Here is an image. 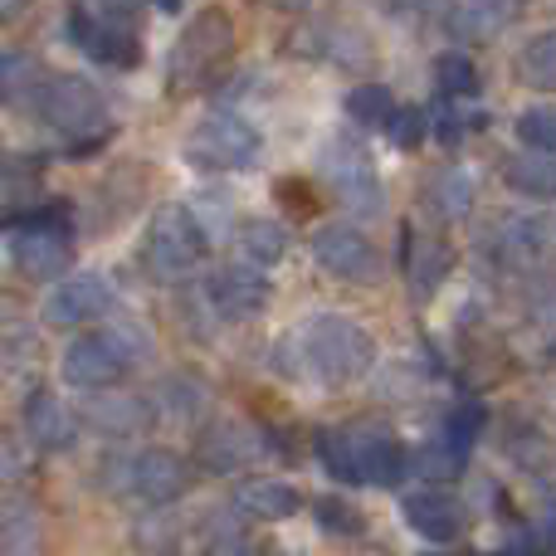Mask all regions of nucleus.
I'll list each match as a JSON object with an SVG mask.
<instances>
[{"instance_id":"27","label":"nucleus","mask_w":556,"mask_h":556,"mask_svg":"<svg viewBox=\"0 0 556 556\" xmlns=\"http://www.w3.org/2000/svg\"><path fill=\"white\" fill-rule=\"evenodd\" d=\"M518 78L538 93H556V29L532 35L518 54Z\"/></svg>"},{"instance_id":"11","label":"nucleus","mask_w":556,"mask_h":556,"mask_svg":"<svg viewBox=\"0 0 556 556\" xmlns=\"http://www.w3.org/2000/svg\"><path fill=\"white\" fill-rule=\"evenodd\" d=\"M68 260H74V244L59 225H20L10 235V264H15V274L35 278V283L64 278Z\"/></svg>"},{"instance_id":"29","label":"nucleus","mask_w":556,"mask_h":556,"mask_svg":"<svg viewBox=\"0 0 556 556\" xmlns=\"http://www.w3.org/2000/svg\"><path fill=\"white\" fill-rule=\"evenodd\" d=\"M35 195H39V172H35V162H20V156L0 162V211L25 215Z\"/></svg>"},{"instance_id":"34","label":"nucleus","mask_w":556,"mask_h":556,"mask_svg":"<svg viewBox=\"0 0 556 556\" xmlns=\"http://www.w3.org/2000/svg\"><path fill=\"white\" fill-rule=\"evenodd\" d=\"M205 552L211 556H244V522L235 513H215L205 522Z\"/></svg>"},{"instance_id":"20","label":"nucleus","mask_w":556,"mask_h":556,"mask_svg":"<svg viewBox=\"0 0 556 556\" xmlns=\"http://www.w3.org/2000/svg\"><path fill=\"white\" fill-rule=\"evenodd\" d=\"M298 489L283 479H244L240 489H235V508L244 513V518H260V522H283L298 513Z\"/></svg>"},{"instance_id":"39","label":"nucleus","mask_w":556,"mask_h":556,"mask_svg":"<svg viewBox=\"0 0 556 556\" xmlns=\"http://www.w3.org/2000/svg\"><path fill=\"white\" fill-rule=\"evenodd\" d=\"M317 518H323V528H337V532H362V518H356L352 508H342V503H323V508H317Z\"/></svg>"},{"instance_id":"35","label":"nucleus","mask_w":556,"mask_h":556,"mask_svg":"<svg viewBox=\"0 0 556 556\" xmlns=\"http://www.w3.org/2000/svg\"><path fill=\"white\" fill-rule=\"evenodd\" d=\"M518 137L528 142V152H542L556 162V113H528L518 117Z\"/></svg>"},{"instance_id":"42","label":"nucleus","mask_w":556,"mask_h":556,"mask_svg":"<svg viewBox=\"0 0 556 556\" xmlns=\"http://www.w3.org/2000/svg\"><path fill=\"white\" fill-rule=\"evenodd\" d=\"M269 5H278V10H303L307 0H269Z\"/></svg>"},{"instance_id":"46","label":"nucleus","mask_w":556,"mask_h":556,"mask_svg":"<svg viewBox=\"0 0 556 556\" xmlns=\"http://www.w3.org/2000/svg\"><path fill=\"white\" fill-rule=\"evenodd\" d=\"M260 556H288V552H260Z\"/></svg>"},{"instance_id":"15","label":"nucleus","mask_w":556,"mask_h":556,"mask_svg":"<svg viewBox=\"0 0 556 556\" xmlns=\"http://www.w3.org/2000/svg\"><path fill=\"white\" fill-rule=\"evenodd\" d=\"M195 454H201V464L211 473H235V469H244V464L260 459L264 440L250 430V425H240V420H215L211 430L201 434Z\"/></svg>"},{"instance_id":"37","label":"nucleus","mask_w":556,"mask_h":556,"mask_svg":"<svg viewBox=\"0 0 556 556\" xmlns=\"http://www.w3.org/2000/svg\"><path fill=\"white\" fill-rule=\"evenodd\" d=\"M15 479H25V450H20V440L0 425V489Z\"/></svg>"},{"instance_id":"44","label":"nucleus","mask_w":556,"mask_h":556,"mask_svg":"<svg viewBox=\"0 0 556 556\" xmlns=\"http://www.w3.org/2000/svg\"><path fill=\"white\" fill-rule=\"evenodd\" d=\"M156 5H162V10H176V5H181V0H156Z\"/></svg>"},{"instance_id":"16","label":"nucleus","mask_w":556,"mask_h":556,"mask_svg":"<svg viewBox=\"0 0 556 556\" xmlns=\"http://www.w3.org/2000/svg\"><path fill=\"white\" fill-rule=\"evenodd\" d=\"M401 518L410 522L415 532H420L425 542H454L464 532V508L459 498H450V493L440 489H415L401 498Z\"/></svg>"},{"instance_id":"28","label":"nucleus","mask_w":556,"mask_h":556,"mask_svg":"<svg viewBox=\"0 0 556 556\" xmlns=\"http://www.w3.org/2000/svg\"><path fill=\"white\" fill-rule=\"evenodd\" d=\"M235 244H240V260L250 269H269V264L283 260V230L274 220H244Z\"/></svg>"},{"instance_id":"13","label":"nucleus","mask_w":556,"mask_h":556,"mask_svg":"<svg viewBox=\"0 0 556 556\" xmlns=\"http://www.w3.org/2000/svg\"><path fill=\"white\" fill-rule=\"evenodd\" d=\"M205 303L215 307L220 317H235V323H244V317L264 313L269 307V278H264L260 269H250V264H230V269H220L211 278V288H205Z\"/></svg>"},{"instance_id":"7","label":"nucleus","mask_w":556,"mask_h":556,"mask_svg":"<svg viewBox=\"0 0 556 556\" xmlns=\"http://www.w3.org/2000/svg\"><path fill=\"white\" fill-rule=\"evenodd\" d=\"M39 113H45V123L54 127L59 137H98L108 127V103L103 93H98L88 78L78 74H59L45 84V93H39Z\"/></svg>"},{"instance_id":"18","label":"nucleus","mask_w":556,"mask_h":556,"mask_svg":"<svg viewBox=\"0 0 556 556\" xmlns=\"http://www.w3.org/2000/svg\"><path fill=\"white\" fill-rule=\"evenodd\" d=\"M25 434L39 444V450L59 454V450H68V444L78 440V415L68 410L54 391H35L25 401Z\"/></svg>"},{"instance_id":"1","label":"nucleus","mask_w":556,"mask_h":556,"mask_svg":"<svg viewBox=\"0 0 556 556\" xmlns=\"http://www.w3.org/2000/svg\"><path fill=\"white\" fill-rule=\"evenodd\" d=\"M293 346L303 356V371L317 376L323 386H346L356 376L371 371L376 362V342L356 317L342 313H317L303 332H293Z\"/></svg>"},{"instance_id":"36","label":"nucleus","mask_w":556,"mask_h":556,"mask_svg":"<svg viewBox=\"0 0 556 556\" xmlns=\"http://www.w3.org/2000/svg\"><path fill=\"white\" fill-rule=\"evenodd\" d=\"M425 127H430V117H425L420 108H395L391 123H386V132H391V142L401 147V152H410V147L425 142Z\"/></svg>"},{"instance_id":"12","label":"nucleus","mask_w":556,"mask_h":556,"mask_svg":"<svg viewBox=\"0 0 556 556\" xmlns=\"http://www.w3.org/2000/svg\"><path fill=\"white\" fill-rule=\"evenodd\" d=\"M113 307V288L98 274H68L49 288L45 298V323L49 327H84Z\"/></svg>"},{"instance_id":"21","label":"nucleus","mask_w":556,"mask_h":556,"mask_svg":"<svg viewBox=\"0 0 556 556\" xmlns=\"http://www.w3.org/2000/svg\"><path fill=\"white\" fill-rule=\"evenodd\" d=\"M45 522L25 498H0V556H39Z\"/></svg>"},{"instance_id":"30","label":"nucleus","mask_w":556,"mask_h":556,"mask_svg":"<svg viewBox=\"0 0 556 556\" xmlns=\"http://www.w3.org/2000/svg\"><path fill=\"white\" fill-rule=\"evenodd\" d=\"M434 88H440L444 98H473L479 93V68H473L469 54H440L434 59Z\"/></svg>"},{"instance_id":"40","label":"nucleus","mask_w":556,"mask_h":556,"mask_svg":"<svg viewBox=\"0 0 556 556\" xmlns=\"http://www.w3.org/2000/svg\"><path fill=\"white\" fill-rule=\"evenodd\" d=\"M29 10V0H0V25H10V20H20Z\"/></svg>"},{"instance_id":"8","label":"nucleus","mask_w":556,"mask_h":556,"mask_svg":"<svg viewBox=\"0 0 556 556\" xmlns=\"http://www.w3.org/2000/svg\"><path fill=\"white\" fill-rule=\"evenodd\" d=\"M323 176L327 186L337 191V201L346 205L352 215H376L386 205V191H381V176H376L371 156H366L362 142L352 137H332L323 152Z\"/></svg>"},{"instance_id":"25","label":"nucleus","mask_w":556,"mask_h":556,"mask_svg":"<svg viewBox=\"0 0 556 556\" xmlns=\"http://www.w3.org/2000/svg\"><path fill=\"white\" fill-rule=\"evenodd\" d=\"M405 260H410V288L415 293H434L440 278L450 274V250L434 235H405Z\"/></svg>"},{"instance_id":"24","label":"nucleus","mask_w":556,"mask_h":556,"mask_svg":"<svg viewBox=\"0 0 556 556\" xmlns=\"http://www.w3.org/2000/svg\"><path fill=\"white\" fill-rule=\"evenodd\" d=\"M425 205H430L440 220H464L473 211V176L464 166H440L425 186Z\"/></svg>"},{"instance_id":"43","label":"nucleus","mask_w":556,"mask_h":556,"mask_svg":"<svg viewBox=\"0 0 556 556\" xmlns=\"http://www.w3.org/2000/svg\"><path fill=\"white\" fill-rule=\"evenodd\" d=\"M493 5H503V10H513V15H518V10H522V0H493Z\"/></svg>"},{"instance_id":"38","label":"nucleus","mask_w":556,"mask_h":556,"mask_svg":"<svg viewBox=\"0 0 556 556\" xmlns=\"http://www.w3.org/2000/svg\"><path fill=\"white\" fill-rule=\"evenodd\" d=\"M162 405L176 415V420H181L186 410H195V405H201V391H195V386H186V381H172V386H166V395H162Z\"/></svg>"},{"instance_id":"5","label":"nucleus","mask_w":556,"mask_h":556,"mask_svg":"<svg viewBox=\"0 0 556 556\" xmlns=\"http://www.w3.org/2000/svg\"><path fill=\"white\" fill-rule=\"evenodd\" d=\"M142 260L156 278H186L195 264L205 260V230L186 205H162L147 225V240H142Z\"/></svg>"},{"instance_id":"4","label":"nucleus","mask_w":556,"mask_h":556,"mask_svg":"<svg viewBox=\"0 0 556 556\" xmlns=\"http://www.w3.org/2000/svg\"><path fill=\"white\" fill-rule=\"evenodd\" d=\"M147 342H137V332L113 327V332H88L78 337L64 352V381L78 391H108V386L123 381V371L132 366V356H142Z\"/></svg>"},{"instance_id":"10","label":"nucleus","mask_w":556,"mask_h":556,"mask_svg":"<svg viewBox=\"0 0 556 556\" xmlns=\"http://www.w3.org/2000/svg\"><path fill=\"white\" fill-rule=\"evenodd\" d=\"M313 260L323 264V274L346 278V283H376L381 278V254L352 225H327L313 235Z\"/></svg>"},{"instance_id":"22","label":"nucleus","mask_w":556,"mask_h":556,"mask_svg":"<svg viewBox=\"0 0 556 556\" xmlns=\"http://www.w3.org/2000/svg\"><path fill=\"white\" fill-rule=\"evenodd\" d=\"M508 20H513V10L493 5V0H454V5L444 10V29H450L454 39H469V45L493 39Z\"/></svg>"},{"instance_id":"45","label":"nucleus","mask_w":556,"mask_h":556,"mask_svg":"<svg viewBox=\"0 0 556 556\" xmlns=\"http://www.w3.org/2000/svg\"><path fill=\"white\" fill-rule=\"evenodd\" d=\"M425 556H454V552H425Z\"/></svg>"},{"instance_id":"2","label":"nucleus","mask_w":556,"mask_h":556,"mask_svg":"<svg viewBox=\"0 0 556 556\" xmlns=\"http://www.w3.org/2000/svg\"><path fill=\"white\" fill-rule=\"evenodd\" d=\"M317 454H323L327 473H337L342 483H376L391 489L401 483V473L410 469V454L401 450V440L376 425H342V430L317 434Z\"/></svg>"},{"instance_id":"3","label":"nucleus","mask_w":556,"mask_h":556,"mask_svg":"<svg viewBox=\"0 0 556 556\" xmlns=\"http://www.w3.org/2000/svg\"><path fill=\"white\" fill-rule=\"evenodd\" d=\"M235 59V20L220 5L201 10L191 25L181 29L172 49V88H205L225 74V64Z\"/></svg>"},{"instance_id":"19","label":"nucleus","mask_w":556,"mask_h":556,"mask_svg":"<svg viewBox=\"0 0 556 556\" xmlns=\"http://www.w3.org/2000/svg\"><path fill=\"white\" fill-rule=\"evenodd\" d=\"M45 84H49V74L29 49H10V54H0V108H15V113L39 108Z\"/></svg>"},{"instance_id":"9","label":"nucleus","mask_w":556,"mask_h":556,"mask_svg":"<svg viewBox=\"0 0 556 556\" xmlns=\"http://www.w3.org/2000/svg\"><path fill=\"white\" fill-rule=\"evenodd\" d=\"M113 483H117V493L147 503V508H172L191 479H186V464L176 459L172 450H142V454L117 464Z\"/></svg>"},{"instance_id":"41","label":"nucleus","mask_w":556,"mask_h":556,"mask_svg":"<svg viewBox=\"0 0 556 556\" xmlns=\"http://www.w3.org/2000/svg\"><path fill=\"white\" fill-rule=\"evenodd\" d=\"M542 317H547V327H552V332H556V293L547 298V303H542Z\"/></svg>"},{"instance_id":"23","label":"nucleus","mask_w":556,"mask_h":556,"mask_svg":"<svg viewBox=\"0 0 556 556\" xmlns=\"http://www.w3.org/2000/svg\"><path fill=\"white\" fill-rule=\"evenodd\" d=\"M503 181L528 201H556V162L542 152H528V147L503 162Z\"/></svg>"},{"instance_id":"26","label":"nucleus","mask_w":556,"mask_h":556,"mask_svg":"<svg viewBox=\"0 0 556 556\" xmlns=\"http://www.w3.org/2000/svg\"><path fill=\"white\" fill-rule=\"evenodd\" d=\"M464 459H469V450H464V444H454L450 434L440 430L430 444H425V450L410 454V469L420 473V479H430V483H444V479H459Z\"/></svg>"},{"instance_id":"31","label":"nucleus","mask_w":556,"mask_h":556,"mask_svg":"<svg viewBox=\"0 0 556 556\" xmlns=\"http://www.w3.org/2000/svg\"><path fill=\"white\" fill-rule=\"evenodd\" d=\"M395 108L401 103H395L391 88H381V84H362L346 93V113H352V123H362V127H386Z\"/></svg>"},{"instance_id":"32","label":"nucleus","mask_w":556,"mask_h":556,"mask_svg":"<svg viewBox=\"0 0 556 556\" xmlns=\"http://www.w3.org/2000/svg\"><path fill=\"white\" fill-rule=\"evenodd\" d=\"M323 54L332 59L337 68H362L366 59H371V45H366L362 29H352V25H332V29L323 35Z\"/></svg>"},{"instance_id":"17","label":"nucleus","mask_w":556,"mask_h":556,"mask_svg":"<svg viewBox=\"0 0 556 556\" xmlns=\"http://www.w3.org/2000/svg\"><path fill=\"white\" fill-rule=\"evenodd\" d=\"M74 39L98 59V64L137 68V59H142V45H137V35L123 25V20H88V15H74Z\"/></svg>"},{"instance_id":"6","label":"nucleus","mask_w":556,"mask_h":556,"mask_svg":"<svg viewBox=\"0 0 556 556\" xmlns=\"http://www.w3.org/2000/svg\"><path fill=\"white\" fill-rule=\"evenodd\" d=\"M186 156H191V166H201V172H240V166H250L254 156H260V132H254L240 113L215 108V113H205L201 123L191 127Z\"/></svg>"},{"instance_id":"33","label":"nucleus","mask_w":556,"mask_h":556,"mask_svg":"<svg viewBox=\"0 0 556 556\" xmlns=\"http://www.w3.org/2000/svg\"><path fill=\"white\" fill-rule=\"evenodd\" d=\"M132 542L142 552H172L176 542H181V522L166 518V508H152L142 522L132 528Z\"/></svg>"},{"instance_id":"14","label":"nucleus","mask_w":556,"mask_h":556,"mask_svg":"<svg viewBox=\"0 0 556 556\" xmlns=\"http://www.w3.org/2000/svg\"><path fill=\"white\" fill-rule=\"evenodd\" d=\"M84 420L93 425L98 434L132 440V434H142L147 425H152V401H142V395H132V391H117V386H108V391H93L84 401Z\"/></svg>"}]
</instances>
